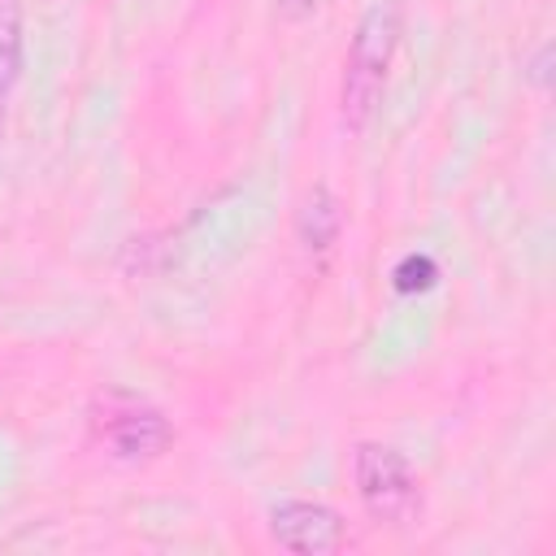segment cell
<instances>
[{"instance_id":"1","label":"cell","mask_w":556,"mask_h":556,"mask_svg":"<svg viewBox=\"0 0 556 556\" xmlns=\"http://www.w3.org/2000/svg\"><path fill=\"white\" fill-rule=\"evenodd\" d=\"M400 43V17L391 4H369L365 17L356 22L348 61H343V91H339V113L348 130H365L387 83V65Z\"/></svg>"},{"instance_id":"2","label":"cell","mask_w":556,"mask_h":556,"mask_svg":"<svg viewBox=\"0 0 556 556\" xmlns=\"http://www.w3.org/2000/svg\"><path fill=\"white\" fill-rule=\"evenodd\" d=\"M352 482L374 521L408 526L421 513V486L408 460L387 443H361L352 452Z\"/></svg>"},{"instance_id":"3","label":"cell","mask_w":556,"mask_h":556,"mask_svg":"<svg viewBox=\"0 0 556 556\" xmlns=\"http://www.w3.org/2000/svg\"><path fill=\"white\" fill-rule=\"evenodd\" d=\"M91 430L122 460H152L174 439L169 417L161 408H152L135 395H122V391H109L91 404Z\"/></svg>"},{"instance_id":"4","label":"cell","mask_w":556,"mask_h":556,"mask_svg":"<svg viewBox=\"0 0 556 556\" xmlns=\"http://www.w3.org/2000/svg\"><path fill=\"white\" fill-rule=\"evenodd\" d=\"M269 534L278 547H287L295 556H326L343 543V517L326 504L287 500L269 513Z\"/></svg>"},{"instance_id":"5","label":"cell","mask_w":556,"mask_h":556,"mask_svg":"<svg viewBox=\"0 0 556 556\" xmlns=\"http://www.w3.org/2000/svg\"><path fill=\"white\" fill-rule=\"evenodd\" d=\"M339 222H343L339 200H334L326 187H313V191L304 195L300 213H295L300 243H304V248H313V252H326V248L339 239Z\"/></svg>"},{"instance_id":"6","label":"cell","mask_w":556,"mask_h":556,"mask_svg":"<svg viewBox=\"0 0 556 556\" xmlns=\"http://www.w3.org/2000/svg\"><path fill=\"white\" fill-rule=\"evenodd\" d=\"M22 74V9L17 0H0V113Z\"/></svg>"},{"instance_id":"7","label":"cell","mask_w":556,"mask_h":556,"mask_svg":"<svg viewBox=\"0 0 556 556\" xmlns=\"http://www.w3.org/2000/svg\"><path fill=\"white\" fill-rule=\"evenodd\" d=\"M434 278H439V265H434V256H426V252H408V256L391 269V287H395L400 295L426 291V287H434Z\"/></svg>"},{"instance_id":"8","label":"cell","mask_w":556,"mask_h":556,"mask_svg":"<svg viewBox=\"0 0 556 556\" xmlns=\"http://www.w3.org/2000/svg\"><path fill=\"white\" fill-rule=\"evenodd\" d=\"M313 9H317V0H278V13L287 22H304V17H313Z\"/></svg>"},{"instance_id":"9","label":"cell","mask_w":556,"mask_h":556,"mask_svg":"<svg viewBox=\"0 0 556 556\" xmlns=\"http://www.w3.org/2000/svg\"><path fill=\"white\" fill-rule=\"evenodd\" d=\"M547 61H552V43H543V48H539V56H534V65H530V83L547 87Z\"/></svg>"}]
</instances>
